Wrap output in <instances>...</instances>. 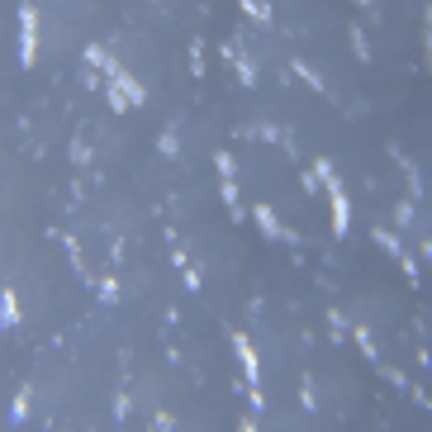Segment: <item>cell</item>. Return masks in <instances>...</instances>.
I'll list each match as a JSON object with an SVG mask.
<instances>
[{
  "mask_svg": "<svg viewBox=\"0 0 432 432\" xmlns=\"http://www.w3.org/2000/svg\"><path fill=\"white\" fill-rule=\"evenodd\" d=\"M394 162L404 167V181H409V200H418V195H423V181H418V167H413L409 157H394Z\"/></svg>",
  "mask_w": 432,
  "mask_h": 432,
  "instance_id": "obj_8",
  "label": "cell"
},
{
  "mask_svg": "<svg viewBox=\"0 0 432 432\" xmlns=\"http://www.w3.org/2000/svg\"><path fill=\"white\" fill-rule=\"evenodd\" d=\"M356 5H371V0H356Z\"/></svg>",
  "mask_w": 432,
  "mask_h": 432,
  "instance_id": "obj_19",
  "label": "cell"
},
{
  "mask_svg": "<svg viewBox=\"0 0 432 432\" xmlns=\"http://www.w3.org/2000/svg\"><path fill=\"white\" fill-rule=\"evenodd\" d=\"M157 147H162V152H167V157H176V133L167 129V133H162V138H157Z\"/></svg>",
  "mask_w": 432,
  "mask_h": 432,
  "instance_id": "obj_16",
  "label": "cell"
},
{
  "mask_svg": "<svg viewBox=\"0 0 432 432\" xmlns=\"http://www.w3.org/2000/svg\"><path fill=\"white\" fill-rule=\"evenodd\" d=\"M252 218L261 223V233H266V238H280V233H285V223L276 218V209H271V205H257V209H252Z\"/></svg>",
  "mask_w": 432,
  "mask_h": 432,
  "instance_id": "obj_5",
  "label": "cell"
},
{
  "mask_svg": "<svg viewBox=\"0 0 432 432\" xmlns=\"http://www.w3.org/2000/svg\"><path fill=\"white\" fill-rule=\"evenodd\" d=\"M105 76H110V105H114V110H129V105H143V86L133 81V76L124 72V67H110Z\"/></svg>",
  "mask_w": 432,
  "mask_h": 432,
  "instance_id": "obj_2",
  "label": "cell"
},
{
  "mask_svg": "<svg viewBox=\"0 0 432 432\" xmlns=\"http://www.w3.org/2000/svg\"><path fill=\"white\" fill-rule=\"evenodd\" d=\"M0 323H5V333L19 323V300H14V290H5V295H0Z\"/></svg>",
  "mask_w": 432,
  "mask_h": 432,
  "instance_id": "obj_7",
  "label": "cell"
},
{
  "mask_svg": "<svg viewBox=\"0 0 432 432\" xmlns=\"http://www.w3.org/2000/svg\"><path fill=\"white\" fill-rule=\"evenodd\" d=\"M214 162H218V176H233V172H238V162H233V152H218Z\"/></svg>",
  "mask_w": 432,
  "mask_h": 432,
  "instance_id": "obj_15",
  "label": "cell"
},
{
  "mask_svg": "<svg viewBox=\"0 0 432 432\" xmlns=\"http://www.w3.org/2000/svg\"><path fill=\"white\" fill-rule=\"evenodd\" d=\"M351 48H356V57H371V43H366L361 29H351Z\"/></svg>",
  "mask_w": 432,
  "mask_h": 432,
  "instance_id": "obj_14",
  "label": "cell"
},
{
  "mask_svg": "<svg viewBox=\"0 0 432 432\" xmlns=\"http://www.w3.org/2000/svg\"><path fill=\"white\" fill-rule=\"evenodd\" d=\"M129 409H133V399H129V394H119V399H114V413H119V418H129Z\"/></svg>",
  "mask_w": 432,
  "mask_h": 432,
  "instance_id": "obj_18",
  "label": "cell"
},
{
  "mask_svg": "<svg viewBox=\"0 0 432 432\" xmlns=\"http://www.w3.org/2000/svg\"><path fill=\"white\" fill-rule=\"evenodd\" d=\"M233 351H238V361H243L247 385H257L261 380V361H257V351H252V342H247V333H233Z\"/></svg>",
  "mask_w": 432,
  "mask_h": 432,
  "instance_id": "obj_4",
  "label": "cell"
},
{
  "mask_svg": "<svg viewBox=\"0 0 432 432\" xmlns=\"http://www.w3.org/2000/svg\"><path fill=\"white\" fill-rule=\"evenodd\" d=\"M172 266H176V271H181V276H185V271H190V257H185V252L176 247V252H172Z\"/></svg>",
  "mask_w": 432,
  "mask_h": 432,
  "instance_id": "obj_17",
  "label": "cell"
},
{
  "mask_svg": "<svg viewBox=\"0 0 432 432\" xmlns=\"http://www.w3.org/2000/svg\"><path fill=\"white\" fill-rule=\"evenodd\" d=\"M351 342L361 347V356H366V361H376V342H371V333H366V328H361V323H356V328H351Z\"/></svg>",
  "mask_w": 432,
  "mask_h": 432,
  "instance_id": "obj_9",
  "label": "cell"
},
{
  "mask_svg": "<svg viewBox=\"0 0 432 432\" xmlns=\"http://www.w3.org/2000/svg\"><path fill=\"white\" fill-rule=\"evenodd\" d=\"M100 300H105V304L119 300V280H114V276H105V280H100Z\"/></svg>",
  "mask_w": 432,
  "mask_h": 432,
  "instance_id": "obj_13",
  "label": "cell"
},
{
  "mask_svg": "<svg viewBox=\"0 0 432 432\" xmlns=\"http://www.w3.org/2000/svg\"><path fill=\"white\" fill-rule=\"evenodd\" d=\"M243 10H247L252 19H261V24L271 19V5H266V0H243Z\"/></svg>",
  "mask_w": 432,
  "mask_h": 432,
  "instance_id": "obj_12",
  "label": "cell"
},
{
  "mask_svg": "<svg viewBox=\"0 0 432 432\" xmlns=\"http://www.w3.org/2000/svg\"><path fill=\"white\" fill-rule=\"evenodd\" d=\"M10 428H19V423H29V389H19L14 399H10V418H5Z\"/></svg>",
  "mask_w": 432,
  "mask_h": 432,
  "instance_id": "obj_6",
  "label": "cell"
},
{
  "mask_svg": "<svg viewBox=\"0 0 432 432\" xmlns=\"http://www.w3.org/2000/svg\"><path fill=\"white\" fill-rule=\"evenodd\" d=\"M34 57H39V10L24 0L19 5V62L34 67Z\"/></svg>",
  "mask_w": 432,
  "mask_h": 432,
  "instance_id": "obj_1",
  "label": "cell"
},
{
  "mask_svg": "<svg viewBox=\"0 0 432 432\" xmlns=\"http://www.w3.org/2000/svg\"><path fill=\"white\" fill-rule=\"evenodd\" d=\"M376 243H380V247H385V252H389V257H394V261L404 257V247H399V238H394L389 228H376Z\"/></svg>",
  "mask_w": 432,
  "mask_h": 432,
  "instance_id": "obj_10",
  "label": "cell"
},
{
  "mask_svg": "<svg viewBox=\"0 0 432 432\" xmlns=\"http://www.w3.org/2000/svg\"><path fill=\"white\" fill-rule=\"evenodd\" d=\"M323 190H328V205H333V233L347 238V233H351V200H347L342 181L333 176V181H323Z\"/></svg>",
  "mask_w": 432,
  "mask_h": 432,
  "instance_id": "obj_3",
  "label": "cell"
},
{
  "mask_svg": "<svg viewBox=\"0 0 432 432\" xmlns=\"http://www.w3.org/2000/svg\"><path fill=\"white\" fill-rule=\"evenodd\" d=\"M233 67H238L243 86H257V67H252V57H238V52H233Z\"/></svg>",
  "mask_w": 432,
  "mask_h": 432,
  "instance_id": "obj_11",
  "label": "cell"
}]
</instances>
